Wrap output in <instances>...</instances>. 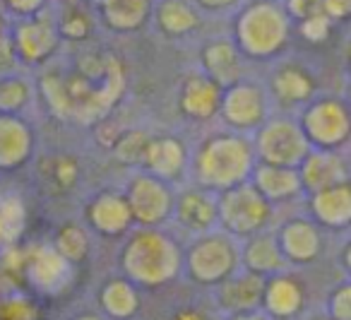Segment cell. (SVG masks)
Instances as JSON below:
<instances>
[{
  "mask_svg": "<svg viewBox=\"0 0 351 320\" xmlns=\"http://www.w3.org/2000/svg\"><path fill=\"white\" fill-rule=\"evenodd\" d=\"M255 164L253 140L241 133H215L197 145L195 155L191 157V179L195 185L210 193L224 190L250 181Z\"/></svg>",
  "mask_w": 351,
  "mask_h": 320,
  "instance_id": "cell-1",
  "label": "cell"
},
{
  "mask_svg": "<svg viewBox=\"0 0 351 320\" xmlns=\"http://www.w3.org/2000/svg\"><path fill=\"white\" fill-rule=\"evenodd\" d=\"M293 30L279 0H245L234 12L231 39L245 58L272 60L289 49Z\"/></svg>",
  "mask_w": 351,
  "mask_h": 320,
  "instance_id": "cell-2",
  "label": "cell"
},
{
  "mask_svg": "<svg viewBox=\"0 0 351 320\" xmlns=\"http://www.w3.org/2000/svg\"><path fill=\"white\" fill-rule=\"evenodd\" d=\"M125 275L145 286H161L171 282L183 265L181 248L159 229L140 227L125 241L121 253Z\"/></svg>",
  "mask_w": 351,
  "mask_h": 320,
  "instance_id": "cell-3",
  "label": "cell"
},
{
  "mask_svg": "<svg viewBox=\"0 0 351 320\" xmlns=\"http://www.w3.org/2000/svg\"><path fill=\"white\" fill-rule=\"evenodd\" d=\"M217 205H219V227L234 238H250L255 233H263L274 214L272 203L265 200L250 181L217 193Z\"/></svg>",
  "mask_w": 351,
  "mask_h": 320,
  "instance_id": "cell-4",
  "label": "cell"
},
{
  "mask_svg": "<svg viewBox=\"0 0 351 320\" xmlns=\"http://www.w3.org/2000/svg\"><path fill=\"white\" fill-rule=\"evenodd\" d=\"M241 260L236 238L226 231H207L186 253L188 275L197 284H221L236 272Z\"/></svg>",
  "mask_w": 351,
  "mask_h": 320,
  "instance_id": "cell-5",
  "label": "cell"
},
{
  "mask_svg": "<svg viewBox=\"0 0 351 320\" xmlns=\"http://www.w3.org/2000/svg\"><path fill=\"white\" fill-rule=\"evenodd\" d=\"M253 150L255 159L263 161V164L298 169L303 159L311 155L313 147L298 121H293V118H267L255 130Z\"/></svg>",
  "mask_w": 351,
  "mask_h": 320,
  "instance_id": "cell-6",
  "label": "cell"
},
{
  "mask_svg": "<svg viewBox=\"0 0 351 320\" xmlns=\"http://www.w3.org/2000/svg\"><path fill=\"white\" fill-rule=\"evenodd\" d=\"M301 128L313 150L339 152L351 140V108L337 97L311 102L301 113Z\"/></svg>",
  "mask_w": 351,
  "mask_h": 320,
  "instance_id": "cell-7",
  "label": "cell"
},
{
  "mask_svg": "<svg viewBox=\"0 0 351 320\" xmlns=\"http://www.w3.org/2000/svg\"><path fill=\"white\" fill-rule=\"evenodd\" d=\"M60 44H63V39H60L58 27H56V17L49 10L36 17L15 20L10 30L12 58L20 60L27 68L49 63L58 54Z\"/></svg>",
  "mask_w": 351,
  "mask_h": 320,
  "instance_id": "cell-8",
  "label": "cell"
},
{
  "mask_svg": "<svg viewBox=\"0 0 351 320\" xmlns=\"http://www.w3.org/2000/svg\"><path fill=\"white\" fill-rule=\"evenodd\" d=\"M123 195H125L128 207L132 212V222L140 227L159 229L161 224L173 217L176 195L171 190V183L147 174V171H137L128 181Z\"/></svg>",
  "mask_w": 351,
  "mask_h": 320,
  "instance_id": "cell-9",
  "label": "cell"
},
{
  "mask_svg": "<svg viewBox=\"0 0 351 320\" xmlns=\"http://www.w3.org/2000/svg\"><path fill=\"white\" fill-rule=\"evenodd\" d=\"M269 94L263 84L253 80H239L236 84L224 89L221 94L219 116L234 133L258 130L267 121Z\"/></svg>",
  "mask_w": 351,
  "mask_h": 320,
  "instance_id": "cell-10",
  "label": "cell"
},
{
  "mask_svg": "<svg viewBox=\"0 0 351 320\" xmlns=\"http://www.w3.org/2000/svg\"><path fill=\"white\" fill-rule=\"evenodd\" d=\"M317 92V80L311 73V68L298 60L279 63L269 73L267 94L284 108L308 106Z\"/></svg>",
  "mask_w": 351,
  "mask_h": 320,
  "instance_id": "cell-11",
  "label": "cell"
},
{
  "mask_svg": "<svg viewBox=\"0 0 351 320\" xmlns=\"http://www.w3.org/2000/svg\"><path fill=\"white\" fill-rule=\"evenodd\" d=\"M221 94H224V89L200 70V73H191L181 80V87L176 94V106L191 121L205 123L219 116Z\"/></svg>",
  "mask_w": 351,
  "mask_h": 320,
  "instance_id": "cell-12",
  "label": "cell"
},
{
  "mask_svg": "<svg viewBox=\"0 0 351 320\" xmlns=\"http://www.w3.org/2000/svg\"><path fill=\"white\" fill-rule=\"evenodd\" d=\"M173 219L176 224L188 233H207L215 231L219 224V205H217V193L193 185L176 195L173 203Z\"/></svg>",
  "mask_w": 351,
  "mask_h": 320,
  "instance_id": "cell-13",
  "label": "cell"
},
{
  "mask_svg": "<svg viewBox=\"0 0 351 320\" xmlns=\"http://www.w3.org/2000/svg\"><path fill=\"white\" fill-rule=\"evenodd\" d=\"M142 171L166 181V183L181 181L191 171V152H188L186 142L176 135L152 137L149 147H147Z\"/></svg>",
  "mask_w": 351,
  "mask_h": 320,
  "instance_id": "cell-14",
  "label": "cell"
},
{
  "mask_svg": "<svg viewBox=\"0 0 351 320\" xmlns=\"http://www.w3.org/2000/svg\"><path fill=\"white\" fill-rule=\"evenodd\" d=\"M200 68L221 89L243 80V54L231 36H215L200 46Z\"/></svg>",
  "mask_w": 351,
  "mask_h": 320,
  "instance_id": "cell-15",
  "label": "cell"
},
{
  "mask_svg": "<svg viewBox=\"0 0 351 320\" xmlns=\"http://www.w3.org/2000/svg\"><path fill=\"white\" fill-rule=\"evenodd\" d=\"M84 219L99 236L106 238L125 236L135 224L125 195L113 193V190H104V193L94 195L84 207Z\"/></svg>",
  "mask_w": 351,
  "mask_h": 320,
  "instance_id": "cell-16",
  "label": "cell"
},
{
  "mask_svg": "<svg viewBox=\"0 0 351 320\" xmlns=\"http://www.w3.org/2000/svg\"><path fill=\"white\" fill-rule=\"evenodd\" d=\"M349 161L332 150H311V155L298 166L303 193L313 195L317 190L332 188V185L349 181Z\"/></svg>",
  "mask_w": 351,
  "mask_h": 320,
  "instance_id": "cell-17",
  "label": "cell"
},
{
  "mask_svg": "<svg viewBox=\"0 0 351 320\" xmlns=\"http://www.w3.org/2000/svg\"><path fill=\"white\" fill-rule=\"evenodd\" d=\"M156 0H101L97 17L113 34H135L152 22Z\"/></svg>",
  "mask_w": 351,
  "mask_h": 320,
  "instance_id": "cell-18",
  "label": "cell"
},
{
  "mask_svg": "<svg viewBox=\"0 0 351 320\" xmlns=\"http://www.w3.org/2000/svg\"><path fill=\"white\" fill-rule=\"evenodd\" d=\"M277 243L287 262H313L322 251V236L311 217H293L279 229Z\"/></svg>",
  "mask_w": 351,
  "mask_h": 320,
  "instance_id": "cell-19",
  "label": "cell"
},
{
  "mask_svg": "<svg viewBox=\"0 0 351 320\" xmlns=\"http://www.w3.org/2000/svg\"><path fill=\"white\" fill-rule=\"evenodd\" d=\"M152 25L164 39L178 41L200 30L202 12L193 0H156Z\"/></svg>",
  "mask_w": 351,
  "mask_h": 320,
  "instance_id": "cell-20",
  "label": "cell"
},
{
  "mask_svg": "<svg viewBox=\"0 0 351 320\" xmlns=\"http://www.w3.org/2000/svg\"><path fill=\"white\" fill-rule=\"evenodd\" d=\"M308 209L311 219L320 227L335 231L351 227V179L308 195Z\"/></svg>",
  "mask_w": 351,
  "mask_h": 320,
  "instance_id": "cell-21",
  "label": "cell"
},
{
  "mask_svg": "<svg viewBox=\"0 0 351 320\" xmlns=\"http://www.w3.org/2000/svg\"><path fill=\"white\" fill-rule=\"evenodd\" d=\"M34 133L20 116L0 113V171H15L32 159Z\"/></svg>",
  "mask_w": 351,
  "mask_h": 320,
  "instance_id": "cell-22",
  "label": "cell"
},
{
  "mask_svg": "<svg viewBox=\"0 0 351 320\" xmlns=\"http://www.w3.org/2000/svg\"><path fill=\"white\" fill-rule=\"evenodd\" d=\"M265 279L263 275L245 270L243 275H231L226 282L219 284V304L221 308H226L229 313H250L255 310L265 299Z\"/></svg>",
  "mask_w": 351,
  "mask_h": 320,
  "instance_id": "cell-23",
  "label": "cell"
},
{
  "mask_svg": "<svg viewBox=\"0 0 351 320\" xmlns=\"http://www.w3.org/2000/svg\"><path fill=\"white\" fill-rule=\"evenodd\" d=\"M250 183L260 190L265 200L269 203H289V200L298 198L303 193L301 176L298 169H289V166H274L258 161L250 174Z\"/></svg>",
  "mask_w": 351,
  "mask_h": 320,
  "instance_id": "cell-24",
  "label": "cell"
},
{
  "mask_svg": "<svg viewBox=\"0 0 351 320\" xmlns=\"http://www.w3.org/2000/svg\"><path fill=\"white\" fill-rule=\"evenodd\" d=\"M25 270H27V277H29L39 289L51 291V289H58V286L68 279L70 262L65 260L53 246H41L25 255Z\"/></svg>",
  "mask_w": 351,
  "mask_h": 320,
  "instance_id": "cell-25",
  "label": "cell"
},
{
  "mask_svg": "<svg viewBox=\"0 0 351 320\" xmlns=\"http://www.w3.org/2000/svg\"><path fill=\"white\" fill-rule=\"evenodd\" d=\"M265 308L272 318H291L303 308V286L291 275H272L265 284Z\"/></svg>",
  "mask_w": 351,
  "mask_h": 320,
  "instance_id": "cell-26",
  "label": "cell"
},
{
  "mask_svg": "<svg viewBox=\"0 0 351 320\" xmlns=\"http://www.w3.org/2000/svg\"><path fill=\"white\" fill-rule=\"evenodd\" d=\"M241 260H243L245 270L263 277L277 275L287 265L282 248L277 243V236H272V233H255V236H250L243 253H241Z\"/></svg>",
  "mask_w": 351,
  "mask_h": 320,
  "instance_id": "cell-27",
  "label": "cell"
},
{
  "mask_svg": "<svg viewBox=\"0 0 351 320\" xmlns=\"http://www.w3.org/2000/svg\"><path fill=\"white\" fill-rule=\"evenodd\" d=\"M39 176L51 193H70L80 181V161L73 155L46 157L39 166Z\"/></svg>",
  "mask_w": 351,
  "mask_h": 320,
  "instance_id": "cell-28",
  "label": "cell"
},
{
  "mask_svg": "<svg viewBox=\"0 0 351 320\" xmlns=\"http://www.w3.org/2000/svg\"><path fill=\"white\" fill-rule=\"evenodd\" d=\"M56 27L63 41L70 44H82L94 34V20L84 5H80V0H68L56 15Z\"/></svg>",
  "mask_w": 351,
  "mask_h": 320,
  "instance_id": "cell-29",
  "label": "cell"
},
{
  "mask_svg": "<svg viewBox=\"0 0 351 320\" xmlns=\"http://www.w3.org/2000/svg\"><path fill=\"white\" fill-rule=\"evenodd\" d=\"M53 248L70 262H82L87 260L89 251H92V238H89L87 229L80 227V224H63V227L56 231Z\"/></svg>",
  "mask_w": 351,
  "mask_h": 320,
  "instance_id": "cell-30",
  "label": "cell"
},
{
  "mask_svg": "<svg viewBox=\"0 0 351 320\" xmlns=\"http://www.w3.org/2000/svg\"><path fill=\"white\" fill-rule=\"evenodd\" d=\"M101 306L113 318L125 320L135 313L140 301H137V291L128 279H111L101 291Z\"/></svg>",
  "mask_w": 351,
  "mask_h": 320,
  "instance_id": "cell-31",
  "label": "cell"
},
{
  "mask_svg": "<svg viewBox=\"0 0 351 320\" xmlns=\"http://www.w3.org/2000/svg\"><path fill=\"white\" fill-rule=\"evenodd\" d=\"M32 102V84L20 75H3L0 78V113L17 116Z\"/></svg>",
  "mask_w": 351,
  "mask_h": 320,
  "instance_id": "cell-32",
  "label": "cell"
},
{
  "mask_svg": "<svg viewBox=\"0 0 351 320\" xmlns=\"http://www.w3.org/2000/svg\"><path fill=\"white\" fill-rule=\"evenodd\" d=\"M152 137L142 130H128L121 133L113 142V155L121 164L125 166H142L145 164V155H147V147H149Z\"/></svg>",
  "mask_w": 351,
  "mask_h": 320,
  "instance_id": "cell-33",
  "label": "cell"
},
{
  "mask_svg": "<svg viewBox=\"0 0 351 320\" xmlns=\"http://www.w3.org/2000/svg\"><path fill=\"white\" fill-rule=\"evenodd\" d=\"M25 217H27V209L20 198H15V195L0 198V224L5 229L8 246H12L20 238V233L25 231Z\"/></svg>",
  "mask_w": 351,
  "mask_h": 320,
  "instance_id": "cell-34",
  "label": "cell"
},
{
  "mask_svg": "<svg viewBox=\"0 0 351 320\" xmlns=\"http://www.w3.org/2000/svg\"><path fill=\"white\" fill-rule=\"evenodd\" d=\"M332 20L325 15V12H320V15L311 17V20L301 22V25H296L298 34L303 36L306 41H311V44H322V41L330 39L332 34Z\"/></svg>",
  "mask_w": 351,
  "mask_h": 320,
  "instance_id": "cell-35",
  "label": "cell"
},
{
  "mask_svg": "<svg viewBox=\"0 0 351 320\" xmlns=\"http://www.w3.org/2000/svg\"><path fill=\"white\" fill-rule=\"evenodd\" d=\"M51 0H0V5L12 20H27V17H36L41 12L49 10Z\"/></svg>",
  "mask_w": 351,
  "mask_h": 320,
  "instance_id": "cell-36",
  "label": "cell"
},
{
  "mask_svg": "<svg viewBox=\"0 0 351 320\" xmlns=\"http://www.w3.org/2000/svg\"><path fill=\"white\" fill-rule=\"evenodd\" d=\"M279 3L293 25H301L322 12V0H279Z\"/></svg>",
  "mask_w": 351,
  "mask_h": 320,
  "instance_id": "cell-37",
  "label": "cell"
},
{
  "mask_svg": "<svg viewBox=\"0 0 351 320\" xmlns=\"http://www.w3.org/2000/svg\"><path fill=\"white\" fill-rule=\"evenodd\" d=\"M330 320H351V284L337 286L327 301Z\"/></svg>",
  "mask_w": 351,
  "mask_h": 320,
  "instance_id": "cell-38",
  "label": "cell"
},
{
  "mask_svg": "<svg viewBox=\"0 0 351 320\" xmlns=\"http://www.w3.org/2000/svg\"><path fill=\"white\" fill-rule=\"evenodd\" d=\"M0 320H41V315L29 301L15 299L0 308Z\"/></svg>",
  "mask_w": 351,
  "mask_h": 320,
  "instance_id": "cell-39",
  "label": "cell"
},
{
  "mask_svg": "<svg viewBox=\"0 0 351 320\" xmlns=\"http://www.w3.org/2000/svg\"><path fill=\"white\" fill-rule=\"evenodd\" d=\"M200 12H210V15H226V12H236L245 0H193Z\"/></svg>",
  "mask_w": 351,
  "mask_h": 320,
  "instance_id": "cell-40",
  "label": "cell"
},
{
  "mask_svg": "<svg viewBox=\"0 0 351 320\" xmlns=\"http://www.w3.org/2000/svg\"><path fill=\"white\" fill-rule=\"evenodd\" d=\"M322 12L332 20V25L351 20V0H322Z\"/></svg>",
  "mask_w": 351,
  "mask_h": 320,
  "instance_id": "cell-41",
  "label": "cell"
},
{
  "mask_svg": "<svg viewBox=\"0 0 351 320\" xmlns=\"http://www.w3.org/2000/svg\"><path fill=\"white\" fill-rule=\"evenodd\" d=\"M173 320H207L202 313H197V310H181V313H176Z\"/></svg>",
  "mask_w": 351,
  "mask_h": 320,
  "instance_id": "cell-42",
  "label": "cell"
},
{
  "mask_svg": "<svg viewBox=\"0 0 351 320\" xmlns=\"http://www.w3.org/2000/svg\"><path fill=\"white\" fill-rule=\"evenodd\" d=\"M341 265H344V270L351 275V241L344 246V251H341Z\"/></svg>",
  "mask_w": 351,
  "mask_h": 320,
  "instance_id": "cell-43",
  "label": "cell"
},
{
  "mask_svg": "<svg viewBox=\"0 0 351 320\" xmlns=\"http://www.w3.org/2000/svg\"><path fill=\"white\" fill-rule=\"evenodd\" d=\"M231 320H267V318H263V315H258V313H253V310H250V313H239V315H234Z\"/></svg>",
  "mask_w": 351,
  "mask_h": 320,
  "instance_id": "cell-44",
  "label": "cell"
},
{
  "mask_svg": "<svg viewBox=\"0 0 351 320\" xmlns=\"http://www.w3.org/2000/svg\"><path fill=\"white\" fill-rule=\"evenodd\" d=\"M0 246H8V241H5V229H3V224H0Z\"/></svg>",
  "mask_w": 351,
  "mask_h": 320,
  "instance_id": "cell-45",
  "label": "cell"
},
{
  "mask_svg": "<svg viewBox=\"0 0 351 320\" xmlns=\"http://www.w3.org/2000/svg\"><path fill=\"white\" fill-rule=\"evenodd\" d=\"M346 70H349V75H351V49H349V54H346Z\"/></svg>",
  "mask_w": 351,
  "mask_h": 320,
  "instance_id": "cell-46",
  "label": "cell"
},
{
  "mask_svg": "<svg viewBox=\"0 0 351 320\" xmlns=\"http://www.w3.org/2000/svg\"><path fill=\"white\" fill-rule=\"evenodd\" d=\"M75 320H99L97 315H82V318H75Z\"/></svg>",
  "mask_w": 351,
  "mask_h": 320,
  "instance_id": "cell-47",
  "label": "cell"
},
{
  "mask_svg": "<svg viewBox=\"0 0 351 320\" xmlns=\"http://www.w3.org/2000/svg\"><path fill=\"white\" fill-rule=\"evenodd\" d=\"M346 104H349V108H351V87H349V97H346Z\"/></svg>",
  "mask_w": 351,
  "mask_h": 320,
  "instance_id": "cell-48",
  "label": "cell"
},
{
  "mask_svg": "<svg viewBox=\"0 0 351 320\" xmlns=\"http://www.w3.org/2000/svg\"><path fill=\"white\" fill-rule=\"evenodd\" d=\"M346 161H349V169H351V150H349V159H346Z\"/></svg>",
  "mask_w": 351,
  "mask_h": 320,
  "instance_id": "cell-49",
  "label": "cell"
},
{
  "mask_svg": "<svg viewBox=\"0 0 351 320\" xmlns=\"http://www.w3.org/2000/svg\"><path fill=\"white\" fill-rule=\"evenodd\" d=\"M89 3H94V5H97V3H101V0H89Z\"/></svg>",
  "mask_w": 351,
  "mask_h": 320,
  "instance_id": "cell-50",
  "label": "cell"
}]
</instances>
